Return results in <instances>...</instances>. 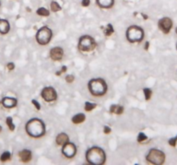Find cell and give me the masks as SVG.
<instances>
[{
	"label": "cell",
	"instance_id": "obj_1",
	"mask_svg": "<svg viewBox=\"0 0 177 165\" xmlns=\"http://www.w3.org/2000/svg\"><path fill=\"white\" fill-rule=\"evenodd\" d=\"M25 130L32 138H41L45 134L46 126L44 122L42 120L34 118L26 123Z\"/></svg>",
	"mask_w": 177,
	"mask_h": 165
},
{
	"label": "cell",
	"instance_id": "obj_2",
	"mask_svg": "<svg viewBox=\"0 0 177 165\" xmlns=\"http://www.w3.org/2000/svg\"><path fill=\"white\" fill-rule=\"evenodd\" d=\"M86 158L89 164L94 165L104 164L106 159L105 151L100 147H92L86 153Z\"/></svg>",
	"mask_w": 177,
	"mask_h": 165
},
{
	"label": "cell",
	"instance_id": "obj_3",
	"mask_svg": "<svg viewBox=\"0 0 177 165\" xmlns=\"http://www.w3.org/2000/svg\"><path fill=\"white\" fill-rule=\"evenodd\" d=\"M88 89L94 96H102L107 91V84L102 78H93L88 82Z\"/></svg>",
	"mask_w": 177,
	"mask_h": 165
},
{
	"label": "cell",
	"instance_id": "obj_4",
	"mask_svg": "<svg viewBox=\"0 0 177 165\" xmlns=\"http://www.w3.org/2000/svg\"><path fill=\"white\" fill-rule=\"evenodd\" d=\"M144 37V31L141 27L132 25L126 31V38L130 42H140Z\"/></svg>",
	"mask_w": 177,
	"mask_h": 165
},
{
	"label": "cell",
	"instance_id": "obj_5",
	"mask_svg": "<svg viewBox=\"0 0 177 165\" xmlns=\"http://www.w3.org/2000/svg\"><path fill=\"white\" fill-rule=\"evenodd\" d=\"M165 154L157 149H151L146 155V160L152 164L161 165L165 162Z\"/></svg>",
	"mask_w": 177,
	"mask_h": 165
},
{
	"label": "cell",
	"instance_id": "obj_6",
	"mask_svg": "<svg viewBox=\"0 0 177 165\" xmlns=\"http://www.w3.org/2000/svg\"><path fill=\"white\" fill-rule=\"evenodd\" d=\"M78 46L82 52H92L96 48L97 43L92 36L83 35L79 38Z\"/></svg>",
	"mask_w": 177,
	"mask_h": 165
},
{
	"label": "cell",
	"instance_id": "obj_7",
	"mask_svg": "<svg viewBox=\"0 0 177 165\" xmlns=\"http://www.w3.org/2000/svg\"><path fill=\"white\" fill-rule=\"evenodd\" d=\"M52 36H53L52 30L48 27L44 26L37 31L35 34V39L38 44L45 46L49 43V41L52 39Z\"/></svg>",
	"mask_w": 177,
	"mask_h": 165
},
{
	"label": "cell",
	"instance_id": "obj_8",
	"mask_svg": "<svg viewBox=\"0 0 177 165\" xmlns=\"http://www.w3.org/2000/svg\"><path fill=\"white\" fill-rule=\"evenodd\" d=\"M41 96L43 97V99L45 101L51 102L57 99V93H56V89L53 87L48 86V87H44L43 89V90L41 92Z\"/></svg>",
	"mask_w": 177,
	"mask_h": 165
},
{
	"label": "cell",
	"instance_id": "obj_9",
	"mask_svg": "<svg viewBox=\"0 0 177 165\" xmlns=\"http://www.w3.org/2000/svg\"><path fill=\"white\" fill-rule=\"evenodd\" d=\"M62 154L64 155L67 158H73L77 152V148L76 145L74 143L71 142H67L65 144L62 145V149H61Z\"/></svg>",
	"mask_w": 177,
	"mask_h": 165
},
{
	"label": "cell",
	"instance_id": "obj_10",
	"mask_svg": "<svg viewBox=\"0 0 177 165\" xmlns=\"http://www.w3.org/2000/svg\"><path fill=\"white\" fill-rule=\"evenodd\" d=\"M173 26V22L170 18L168 17H163L159 20L158 22V27L159 29L164 34H168L171 30Z\"/></svg>",
	"mask_w": 177,
	"mask_h": 165
},
{
	"label": "cell",
	"instance_id": "obj_11",
	"mask_svg": "<svg viewBox=\"0 0 177 165\" xmlns=\"http://www.w3.org/2000/svg\"><path fill=\"white\" fill-rule=\"evenodd\" d=\"M63 54H64V52H63V49L61 46H55L49 52L50 58L54 61H60V60H61L62 58H63Z\"/></svg>",
	"mask_w": 177,
	"mask_h": 165
},
{
	"label": "cell",
	"instance_id": "obj_12",
	"mask_svg": "<svg viewBox=\"0 0 177 165\" xmlns=\"http://www.w3.org/2000/svg\"><path fill=\"white\" fill-rule=\"evenodd\" d=\"M19 157L22 163H29L32 158V152L30 150H22L19 152Z\"/></svg>",
	"mask_w": 177,
	"mask_h": 165
},
{
	"label": "cell",
	"instance_id": "obj_13",
	"mask_svg": "<svg viewBox=\"0 0 177 165\" xmlns=\"http://www.w3.org/2000/svg\"><path fill=\"white\" fill-rule=\"evenodd\" d=\"M2 103H3L4 108L11 109V108H14V107L17 106V99L12 98V97H4L2 100Z\"/></svg>",
	"mask_w": 177,
	"mask_h": 165
},
{
	"label": "cell",
	"instance_id": "obj_14",
	"mask_svg": "<svg viewBox=\"0 0 177 165\" xmlns=\"http://www.w3.org/2000/svg\"><path fill=\"white\" fill-rule=\"evenodd\" d=\"M69 141V137L68 135L65 133V132H61V133H59L57 136H56V142L58 145L60 146H62L63 144H65L66 143H67Z\"/></svg>",
	"mask_w": 177,
	"mask_h": 165
},
{
	"label": "cell",
	"instance_id": "obj_15",
	"mask_svg": "<svg viewBox=\"0 0 177 165\" xmlns=\"http://www.w3.org/2000/svg\"><path fill=\"white\" fill-rule=\"evenodd\" d=\"M10 23L5 19H0V33L2 34H6L10 31Z\"/></svg>",
	"mask_w": 177,
	"mask_h": 165
},
{
	"label": "cell",
	"instance_id": "obj_16",
	"mask_svg": "<svg viewBox=\"0 0 177 165\" xmlns=\"http://www.w3.org/2000/svg\"><path fill=\"white\" fill-rule=\"evenodd\" d=\"M96 3L100 8L109 9V8L112 7V5L114 4V0H96Z\"/></svg>",
	"mask_w": 177,
	"mask_h": 165
},
{
	"label": "cell",
	"instance_id": "obj_17",
	"mask_svg": "<svg viewBox=\"0 0 177 165\" xmlns=\"http://www.w3.org/2000/svg\"><path fill=\"white\" fill-rule=\"evenodd\" d=\"M124 107L121 105H117V104H113L110 107V112L111 114H115L118 115H120L124 113Z\"/></svg>",
	"mask_w": 177,
	"mask_h": 165
},
{
	"label": "cell",
	"instance_id": "obj_18",
	"mask_svg": "<svg viewBox=\"0 0 177 165\" xmlns=\"http://www.w3.org/2000/svg\"><path fill=\"white\" fill-rule=\"evenodd\" d=\"M86 120V115L82 113H79L75 114L73 118H72V122L74 124H80L82 123L83 121Z\"/></svg>",
	"mask_w": 177,
	"mask_h": 165
},
{
	"label": "cell",
	"instance_id": "obj_19",
	"mask_svg": "<svg viewBox=\"0 0 177 165\" xmlns=\"http://www.w3.org/2000/svg\"><path fill=\"white\" fill-rule=\"evenodd\" d=\"M36 14L38 16H49V11L44 7H41V8L37 9Z\"/></svg>",
	"mask_w": 177,
	"mask_h": 165
},
{
	"label": "cell",
	"instance_id": "obj_20",
	"mask_svg": "<svg viewBox=\"0 0 177 165\" xmlns=\"http://www.w3.org/2000/svg\"><path fill=\"white\" fill-rule=\"evenodd\" d=\"M50 9L53 12H57V11H61V7L56 1H52L50 4Z\"/></svg>",
	"mask_w": 177,
	"mask_h": 165
},
{
	"label": "cell",
	"instance_id": "obj_21",
	"mask_svg": "<svg viewBox=\"0 0 177 165\" xmlns=\"http://www.w3.org/2000/svg\"><path fill=\"white\" fill-rule=\"evenodd\" d=\"M104 33L106 36H110L112 34L114 33V29H113V26L111 24H108L106 26V28L104 29Z\"/></svg>",
	"mask_w": 177,
	"mask_h": 165
},
{
	"label": "cell",
	"instance_id": "obj_22",
	"mask_svg": "<svg viewBox=\"0 0 177 165\" xmlns=\"http://www.w3.org/2000/svg\"><path fill=\"white\" fill-rule=\"evenodd\" d=\"M96 107H97L96 103H92V102H89V101L85 102V110L87 111V112H90L92 109H94Z\"/></svg>",
	"mask_w": 177,
	"mask_h": 165
},
{
	"label": "cell",
	"instance_id": "obj_23",
	"mask_svg": "<svg viewBox=\"0 0 177 165\" xmlns=\"http://www.w3.org/2000/svg\"><path fill=\"white\" fill-rule=\"evenodd\" d=\"M144 96H145V99L147 101L151 98V96H152V90L149 88H144Z\"/></svg>",
	"mask_w": 177,
	"mask_h": 165
},
{
	"label": "cell",
	"instance_id": "obj_24",
	"mask_svg": "<svg viewBox=\"0 0 177 165\" xmlns=\"http://www.w3.org/2000/svg\"><path fill=\"white\" fill-rule=\"evenodd\" d=\"M10 159H11V153L9 151H4L3 154L1 155L0 160L2 162H6V161H8Z\"/></svg>",
	"mask_w": 177,
	"mask_h": 165
},
{
	"label": "cell",
	"instance_id": "obj_25",
	"mask_svg": "<svg viewBox=\"0 0 177 165\" xmlns=\"http://www.w3.org/2000/svg\"><path fill=\"white\" fill-rule=\"evenodd\" d=\"M6 124H7V126H8V127H9V129L11 131H14L15 130V125L13 124V120H12L11 117H8L6 119Z\"/></svg>",
	"mask_w": 177,
	"mask_h": 165
},
{
	"label": "cell",
	"instance_id": "obj_26",
	"mask_svg": "<svg viewBox=\"0 0 177 165\" xmlns=\"http://www.w3.org/2000/svg\"><path fill=\"white\" fill-rule=\"evenodd\" d=\"M146 139H147V136L144 134V132H140V133L138 134V136H137V141H138L139 143L144 142Z\"/></svg>",
	"mask_w": 177,
	"mask_h": 165
},
{
	"label": "cell",
	"instance_id": "obj_27",
	"mask_svg": "<svg viewBox=\"0 0 177 165\" xmlns=\"http://www.w3.org/2000/svg\"><path fill=\"white\" fill-rule=\"evenodd\" d=\"M176 142H177V136L176 137H175V138L170 139L168 140V144H169L171 146H173V147H175V146L176 145Z\"/></svg>",
	"mask_w": 177,
	"mask_h": 165
},
{
	"label": "cell",
	"instance_id": "obj_28",
	"mask_svg": "<svg viewBox=\"0 0 177 165\" xmlns=\"http://www.w3.org/2000/svg\"><path fill=\"white\" fill-rule=\"evenodd\" d=\"M66 83H68V84H72L74 81V77L73 76V75H67V76H66Z\"/></svg>",
	"mask_w": 177,
	"mask_h": 165
},
{
	"label": "cell",
	"instance_id": "obj_29",
	"mask_svg": "<svg viewBox=\"0 0 177 165\" xmlns=\"http://www.w3.org/2000/svg\"><path fill=\"white\" fill-rule=\"evenodd\" d=\"M32 104L36 108V109L37 110L41 109V104H40L36 100H32Z\"/></svg>",
	"mask_w": 177,
	"mask_h": 165
},
{
	"label": "cell",
	"instance_id": "obj_30",
	"mask_svg": "<svg viewBox=\"0 0 177 165\" xmlns=\"http://www.w3.org/2000/svg\"><path fill=\"white\" fill-rule=\"evenodd\" d=\"M66 71V66H63L62 67H61V69L59 71H57V72H56V75H57V76H60L61 74H62V73H63V72H65Z\"/></svg>",
	"mask_w": 177,
	"mask_h": 165
},
{
	"label": "cell",
	"instance_id": "obj_31",
	"mask_svg": "<svg viewBox=\"0 0 177 165\" xmlns=\"http://www.w3.org/2000/svg\"><path fill=\"white\" fill-rule=\"evenodd\" d=\"M81 4L84 7H87V6H89V4H90V0H82L81 1Z\"/></svg>",
	"mask_w": 177,
	"mask_h": 165
},
{
	"label": "cell",
	"instance_id": "obj_32",
	"mask_svg": "<svg viewBox=\"0 0 177 165\" xmlns=\"http://www.w3.org/2000/svg\"><path fill=\"white\" fill-rule=\"evenodd\" d=\"M111 128L109 127V126H104V132L105 133V134H108V133H110L111 132Z\"/></svg>",
	"mask_w": 177,
	"mask_h": 165
},
{
	"label": "cell",
	"instance_id": "obj_33",
	"mask_svg": "<svg viewBox=\"0 0 177 165\" xmlns=\"http://www.w3.org/2000/svg\"><path fill=\"white\" fill-rule=\"evenodd\" d=\"M7 68H8L10 71H12V70H14V68H15V65H14L13 63L10 62V63L7 64Z\"/></svg>",
	"mask_w": 177,
	"mask_h": 165
},
{
	"label": "cell",
	"instance_id": "obj_34",
	"mask_svg": "<svg viewBox=\"0 0 177 165\" xmlns=\"http://www.w3.org/2000/svg\"><path fill=\"white\" fill-rule=\"evenodd\" d=\"M149 46H150V42L149 41H146L145 45H144V49L145 50H148L149 49Z\"/></svg>",
	"mask_w": 177,
	"mask_h": 165
},
{
	"label": "cell",
	"instance_id": "obj_35",
	"mask_svg": "<svg viewBox=\"0 0 177 165\" xmlns=\"http://www.w3.org/2000/svg\"><path fill=\"white\" fill-rule=\"evenodd\" d=\"M142 16H143V17H144V19H148V16H147L146 15H144V14H142Z\"/></svg>",
	"mask_w": 177,
	"mask_h": 165
},
{
	"label": "cell",
	"instance_id": "obj_36",
	"mask_svg": "<svg viewBox=\"0 0 177 165\" xmlns=\"http://www.w3.org/2000/svg\"><path fill=\"white\" fill-rule=\"evenodd\" d=\"M1 131H2V126H0V132H1Z\"/></svg>",
	"mask_w": 177,
	"mask_h": 165
},
{
	"label": "cell",
	"instance_id": "obj_37",
	"mask_svg": "<svg viewBox=\"0 0 177 165\" xmlns=\"http://www.w3.org/2000/svg\"><path fill=\"white\" fill-rule=\"evenodd\" d=\"M176 34H177V28H176Z\"/></svg>",
	"mask_w": 177,
	"mask_h": 165
},
{
	"label": "cell",
	"instance_id": "obj_38",
	"mask_svg": "<svg viewBox=\"0 0 177 165\" xmlns=\"http://www.w3.org/2000/svg\"><path fill=\"white\" fill-rule=\"evenodd\" d=\"M176 49H177V45H176Z\"/></svg>",
	"mask_w": 177,
	"mask_h": 165
}]
</instances>
